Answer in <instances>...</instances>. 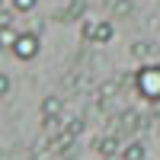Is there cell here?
<instances>
[{
	"label": "cell",
	"mask_w": 160,
	"mask_h": 160,
	"mask_svg": "<svg viewBox=\"0 0 160 160\" xmlns=\"http://www.w3.org/2000/svg\"><path fill=\"white\" fill-rule=\"evenodd\" d=\"M131 80H135L141 99L160 102V64H141V71H135Z\"/></svg>",
	"instance_id": "cell-1"
},
{
	"label": "cell",
	"mask_w": 160,
	"mask_h": 160,
	"mask_svg": "<svg viewBox=\"0 0 160 160\" xmlns=\"http://www.w3.org/2000/svg\"><path fill=\"white\" fill-rule=\"evenodd\" d=\"M80 35H83V42H90V45H109L115 38V26L109 19H83Z\"/></svg>",
	"instance_id": "cell-2"
},
{
	"label": "cell",
	"mask_w": 160,
	"mask_h": 160,
	"mask_svg": "<svg viewBox=\"0 0 160 160\" xmlns=\"http://www.w3.org/2000/svg\"><path fill=\"white\" fill-rule=\"evenodd\" d=\"M10 51H13L19 61H35L38 51H42V32H19Z\"/></svg>",
	"instance_id": "cell-3"
},
{
	"label": "cell",
	"mask_w": 160,
	"mask_h": 160,
	"mask_svg": "<svg viewBox=\"0 0 160 160\" xmlns=\"http://www.w3.org/2000/svg\"><path fill=\"white\" fill-rule=\"evenodd\" d=\"M80 131H83V118H71V122L64 125V131H61V135H58V138H51V148H55V151H61V148H68V144H74Z\"/></svg>",
	"instance_id": "cell-4"
},
{
	"label": "cell",
	"mask_w": 160,
	"mask_h": 160,
	"mask_svg": "<svg viewBox=\"0 0 160 160\" xmlns=\"http://www.w3.org/2000/svg\"><path fill=\"white\" fill-rule=\"evenodd\" d=\"M93 148L99 151V157L109 160V157H115V154H122V138H118V135H106V138H99L96 144H93Z\"/></svg>",
	"instance_id": "cell-5"
},
{
	"label": "cell",
	"mask_w": 160,
	"mask_h": 160,
	"mask_svg": "<svg viewBox=\"0 0 160 160\" xmlns=\"http://www.w3.org/2000/svg\"><path fill=\"white\" fill-rule=\"evenodd\" d=\"M83 10H87V3H83V0H71L68 7H61V10L55 13V19H58V22H71V19H80V16H83Z\"/></svg>",
	"instance_id": "cell-6"
},
{
	"label": "cell",
	"mask_w": 160,
	"mask_h": 160,
	"mask_svg": "<svg viewBox=\"0 0 160 160\" xmlns=\"http://www.w3.org/2000/svg\"><path fill=\"white\" fill-rule=\"evenodd\" d=\"M61 109H64V99L58 96V93H51V96H45L42 99V118H55V115H61Z\"/></svg>",
	"instance_id": "cell-7"
},
{
	"label": "cell",
	"mask_w": 160,
	"mask_h": 160,
	"mask_svg": "<svg viewBox=\"0 0 160 160\" xmlns=\"http://www.w3.org/2000/svg\"><path fill=\"white\" fill-rule=\"evenodd\" d=\"M144 157H148V148L141 141H131V144L122 148V160H144Z\"/></svg>",
	"instance_id": "cell-8"
},
{
	"label": "cell",
	"mask_w": 160,
	"mask_h": 160,
	"mask_svg": "<svg viewBox=\"0 0 160 160\" xmlns=\"http://www.w3.org/2000/svg\"><path fill=\"white\" fill-rule=\"evenodd\" d=\"M42 131H45V138H58L61 131H64L61 115H55V118H42Z\"/></svg>",
	"instance_id": "cell-9"
},
{
	"label": "cell",
	"mask_w": 160,
	"mask_h": 160,
	"mask_svg": "<svg viewBox=\"0 0 160 160\" xmlns=\"http://www.w3.org/2000/svg\"><path fill=\"white\" fill-rule=\"evenodd\" d=\"M16 26H0V51H10L13 42H16Z\"/></svg>",
	"instance_id": "cell-10"
},
{
	"label": "cell",
	"mask_w": 160,
	"mask_h": 160,
	"mask_svg": "<svg viewBox=\"0 0 160 160\" xmlns=\"http://www.w3.org/2000/svg\"><path fill=\"white\" fill-rule=\"evenodd\" d=\"M131 10H135V3H131V0H112V13H115L118 19L131 16Z\"/></svg>",
	"instance_id": "cell-11"
},
{
	"label": "cell",
	"mask_w": 160,
	"mask_h": 160,
	"mask_svg": "<svg viewBox=\"0 0 160 160\" xmlns=\"http://www.w3.org/2000/svg\"><path fill=\"white\" fill-rule=\"evenodd\" d=\"M118 90H122V83H118V80H106V83L96 90V99H109L112 93H118Z\"/></svg>",
	"instance_id": "cell-12"
},
{
	"label": "cell",
	"mask_w": 160,
	"mask_h": 160,
	"mask_svg": "<svg viewBox=\"0 0 160 160\" xmlns=\"http://www.w3.org/2000/svg\"><path fill=\"white\" fill-rule=\"evenodd\" d=\"M151 51H154L151 42H135V45H131V55H135L138 61H148V58H151Z\"/></svg>",
	"instance_id": "cell-13"
},
{
	"label": "cell",
	"mask_w": 160,
	"mask_h": 160,
	"mask_svg": "<svg viewBox=\"0 0 160 160\" xmlns=\"http://www.w3.org/2000/svg\"><path fill=\"white\" fill-rule=\"evenodd\" d=\"M38 7V0H13V13H32Z\"/></svg>",
	"instance_id": "cell-14"
},
{
	"label": "cell",
	"mask_w": 160,
	"mask_h": 160,
	"mask_svg": "<svg viewBox=\"0 0 160 160\" xmlns=\"http://www.w3.org/2000/svg\"><path fill=\"white\" fill-rule=\"evenodd\" d=\"M10 87H13L10 74H3V71H0V99H7V96H10Z\"/></svg>",
	"instance_id": "cell-15"
},
{
	"label": "cell",
	"mask_w": 160,
	"mask_h": 160,
	"mask_svg": "<svg viewBox=\"0 0 160 160\" xmlns=\"http://www.w3.org/2000/svg\"><path fill=\"white\" fill-rule=\"evenodd\" d=\"M0 26H13V13L10 10H0Z\"/></svg>",
	"instance_id": "cell-16"
},
{
	"label": "cell",
	"mask_w": 160,
	"mask_h": 160,
	"mask_svg": "<svg viewBox=\"0 0 160 160\" xmlns=\"http://www.w3.org/2000/svg\"><path fill=\"white\" fill-rule=\"evenodd\" d=\"M0 10H3V0H0Z\"/></svg>",
	"instance_id": "cell-17"
}]
</instances>
